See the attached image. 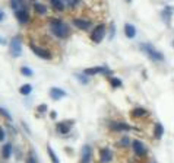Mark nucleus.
<instances>
[{"label":"nucleus","mask_w":174,"mask_h":163,"mask_svg":"<svg viewBox=\"0 0 174 163\" xmlns=\"http://www.w3.org/2000/svg\"><path fill=\"white\" fill-rule=\"evenodd\" d=\"M51 4H53V8L56 9V10H59V12H62L64 9V4H63V0H50Z\"/></svg>","instance_id":"18"},{"label":"nucleus","mask_w":174,"mask_h":163,"mask_svg":"<svg viewBox=\"0 0 174 163\" xmlns=\"http://www.w3.org/2000/svg\"><path fill=\"white\" fill-rule=\"evenodd\" d=\"M84 73H85V74H88V76H92V74H98V73L108 74L110 71H108V69H106V67H91V69H86Z\"/></svg>","instance_id":"9"},{"label":"nucleus","mask_w":174,"mask_h":163,"mask_svg":"<svg viewBox=\"0 0 174 163\" xmlns=\"http://www.w3.org/2000/svg\"><path fill=\"white\" fill-rule=\"evenodd\" d=\"M31 50L34 51L35 55H38L40 59H44V60H50L51 59V53L46 48H41V47L35 45V44H31Z\"/></svg>","instance_id":"6"},{"label":"nucleus","mask_w":174,"mask_h":163,"mask_svg":"<svg viewBox=\"0 0 174 163\" xmlns=\"http://www.w3.org/2000/svg\"><path fill=\"white\" fill-rule=\"evenodd\" d=\"M46 109H47V106L43 104L41 106H38V112H46Z\"/></svg>","instance_id":"30"},{"label":"nucleus","mask_w":174,"mask_h":163,"mask_svg":"<svg viewBox=\"0 0 174 163\" xmlns=\"http://www.w3.org/2000/svg\"><path fill=\"white\" fill-rule=\"evenodd\" d=\"M16 18H18V21L21 22V23H28V21H30L28 12H26L24 8H21V9H18V10H16Z\"/></svg>","instance_id":"10"},{"label":"nucleus","mask_w":174,"mask_h":163,"mask_svg":"<svg viewBox=\"0 0 174 163\" xmlns=\"http://www.w3.org/2000/svg\"><path fill=\"white\" fill-rule=\"evenodd\" d=\"M140 50L144 51L145 54L148 55L152 61H162V60H164L162 53H160V51L155 50V48L152 47V44H148V42H146V44H142V45H140Z\"/></svg>","instance_id":"2"},{"label":"nucleus","mask_w":174,"mask_h":163,"mask_svg":"<svg viewBox=\"0 0 174 163\" xmlns=\"http://www.w3.org/2000/svg\"><path fill=\"white\" fill-rule=\"evenodd\" d=\"M151 163H157V162H151Z\"/></svg>","instance_id":"36"},{"label":"nucleus","mask_w":174,"mask_h":163,"mask_svg":"<svg viewBox=\"0 0 174 163\" xmlns=\"http://www.w3.org/2000/svg\"><path fill=\"white\" fill-rule=\"evenodd\" d=\"M162 134H164V127H162L161 124H157V125H155V137L161 138Z\"/></svg>","instance_id":"23"},{"label":"nucleus","mask_w":174,"mask_h":163,"mask_svg":"<svg viewBox=\"0 0 174 163\" xmlns=\"http://www.w3.org/2000/svg\"><path fill=\"white\" fill-rule=\"evenodd\" d=\"M2 42H3V39H0V44H2Z\"/></svg>","instance_id":"35"},{"label":"nucleus","mask_w":174,"mask_h":163,"mask_svg":"<svg viewBox=\"0 0 174 163\" xmlns=\"http://www.w3.org/2000/svg\"><path fill=\"white\" fill-rule=\"evenodd\" d=\"M26 163H37V159H35L34 153H30V156H28V162Z\"/></svg>","instance_id":"29"},{"label":"nucleus","mask_w":174,"mask_h":163,"mask_svg":"<svg viewBox=\"0 0 174 163\" xmlns=\"http://www.w3.org/2000/svg\"><path fill=\"white\" fill-rule=\"evenodd\" d=\"M124 35L128 38H135V35H136L135 26L130 25V23H126V25H124Z\"/></svg>","instance_id":"16"},{"label":"nucleus","mask_w":174,"mask_h":163,"mask_svg":"<svg viewBox=\"0 0 174 163\" xmlns=\"http://www.w3.org/2000/svg\"><path fill=\"white\" fill-rule=\"evenodd\" d=\"M130 115L132 118H136V120H140V118H145L148 115V111L144 108H135L130 111Z\"/></svg>","instance_id":"11"},{"label":"nucleus","mask_w":174,"mask_h":163,"mask_svg":"<svg viewBox=\"0 0 174 163\" xmlns=\"http://www.w3.org/2000/svg\"><path fill=\"white\" fill-rule=\"evenodd\" d=\"M70 124L72 122H59L57 124V131H59L60 134H68L69 131H70Z\"/></svg>","instance_id":"15"},{"label":"nucleus","mask_w":174,"mask_h":163,"mask_svg":"<svg viewBox=\"0 0 174 163\" xmlns=\"http://www.w3.org/2000/svg\"><path fill=\"white\" fill-rule=\"evenodd\" d=\"M171 10H173L171 8H166V9H164V12H162V18H164V21H166V22L170 21L171 15H173V12H171Z\"/></svg>","instance_id":"22"},{"label":"nucleus","mask_w":174,"mask_h":163,"mask_svg":"<svg viewBox=\"0 0 174 163\" xmlns=\"http://www.w3.org/2000/svg\"><path fill=\"white\" fill-rule=\"evenodd\" d=\"M50 96L53 98V99H62V98H64L66 96V92L64 90H62V89H59V88H51L50 89Z\"/></svg>","instance_id":"13"},{"label":"nucleus","mask_w":174,"mask_h":163,"mask_svg":"<svg viewBox=\"0 0 174 163\" xmlns=\"http://www.w3.org/2000/svg\"><path fill=\"white\" fill-rule=\"evenodd\" d=\"M9 50H10V54L13 57H19L22 53V44H21V38L19 37H15L12 38V41H10V47H9Z\"/></svg>","instance_id":"4"},{"label":"nucleus","mask_w":174,"mask_h":163,"mask_svg":"<svg viewBox=\"0 0 174 163\" xmlns=\"http://www.w3.org/2000/svg\"><path fill=\"white\" fill-rule=\"evenodd\" d=\"M73 23H75V26H76V28H79V29H82V31H86V29H89V28H91V21L79 19V18L73 19Z\"/></svg>","instance_id":"8"},{"label":"nucleus","mask_w":174,"mask_h":163,"mask_svg":"<svg viewBox=\"0 0 174 163\" xmlns=\"http://www.w3.org/2000/svg\"><path fill=\"white\" fill-rule=\"evenodd\" d=\"M21 73L24 76H32V70H31V69H28V67H22Z\"/></svg>","instance_id":"26"},{"label":"nucleus","mask_w":174,"mask_h":163,"mask_svg":"<svg viewBox=\"0 0 174 163\" xmlns=\"http://www.w3.org/2000/svg\"><path fill=\"white\" fill-rule=\"evenodd\" d=\"M0 21H2V13H0Z\"/></svg>","instance_id":"34"},{"label":"nucleus","mask_w":174,"mask_h":163,"mask_svg":"<svg viewBox=\"0 0 174 163\" xmlns=\"http://www.w3.org/2000/svg\"><path fill=\"white\" fill-rule=\"evenodd\" d=\"M111 159H113V153L110 149H102L100 151V162L101 163H110Z\"/></svg>","instance_id":"7"},{"label":"nucleus","mask_w":174,"mask_h":163,"mask_svg":"<svg viewBox=\"0 0 174 163\" xmlns=\"http://www.w3.org/2000/svg\"><path fill=\"white\" fill-rule=\"evenodd\" d=\"M12 8L15 9V10L21 9V0H12Z\"/></svg>","instance_id":"27"},{"label":"nucleus","mask_w":174,"mask_h":163,"mask_svg":"<svg viewBox=\"0 0 174 163\" xmlns=\"http://www.w3.org/2000/svg\"><path fill=\"white\" fill-rule=\"evenodd\" d=\"M34 10L38 13V15H44V13L47 12V8L41 3H34Z\"/></svg>","instance_id":"19"},{"label":"nucleus","mask_w":174,"mask_h":163,"mask_svg":"<svg viewBox=\"0 0 174 163\" xmlns=\"http://www.w3.org/2000/svg\"><path fill=\"white\" fill-rule=\"evenodd\" d=\"M0 114H2V115H3L6 120H10V118H12V117H10V114H9L6 109H3V108H0Z\"/></svg>","instance_id":"28"},{"label":"nucleus","mask_w":174,"mask_h":163,"mask_svg":"<svg viewBox=\"0 0 174 163\" xmlns=\"http://www.w3.org/2000/svg\"><path fill=\"white\" fill-rule=\"evenodd\" d=\"M10 151H12V144H10V143H6L4 147L2 149V156H3L4 159H8L9 156H10Z\"/></svg>","instance_id":"17"},{"label":"nucleus","mask_w":174,"mask_h":163,"mask_svg":"<svg viewBox=\"0 0 174 163\" xmlns=\"http://www.w3.org/2000/svg\"><path fill=\"white\" fill-rule=\"evenodd\" d=\"M76 3H79V0H69V4H70V6H75Z\"/></svg>","instance_id":"32"},{"label":"nucleus","mask_w":174,"mask_h":163,"mask_svg":"<svg viewBox=\"0 0 174 163\" xmlns=\"http://www.w3.org/2000/svg\"><path fill=\"white\" fill-rule=\"evenodd\" d=\"M91 160V147L89 146H84L82 147V156H81V163H89Z\"/></svg>","instance_id":"12"},{"label":"nucleus","mask_w":174,"mask_h":163,"mask_svg":"<svg viewBox=\"0 0 174 163\" xmlns=\"http://www.w3.org/2000/svg\"><path fill=\"white\" fill-rule=\"evenodd\" d=\"M130 138H128V137H123V138H120V141H119V146H122V147H126V146H129L130 144V141H129Z\"/></svg>","instance_id":"25"},{"label":"nucleus","mask_w":174,"mask_h":163,"mask_svg":"<svg viewBox=\"0 0 174 163\" xmlns=\"http://www.w3.org/2000/svg\"><path fill=\"white\" fill-rule=\"evenodd\" d=\"M47 151H48V156L51 157L53 163H59V157L56 156V153H54V150L51 149V146H47Z\"/></svg>","instance_id":"20"},{"label":"nucleus","mask_w":174,"mask_h":163,"mask_svg":"<svg viewBox=\"0 0 174 163\" xmlns=\"http://www.w3.org/2000/svg\"><path fill=\"white\" fill-rule=\"evenodd\" d=\"M124 2H128V3H130V2H132V0H124Z\"/></svg>","instance_id":"33"},{"label":"nucleus","mask_w":174,"mask_h":163,"mask_svg":"<svg viewBox=\"0 0 174 163\" xmlns=\"http://www.w3.org/2000/svg\"><path fill=\"white\" fill-rule=\"evenodd\" d=\"M110 83L113 88H120L122 86V80L117 79V77H110Z\"/></svg>","instance_id":"24"},{"label":"nucleus","mask_w":174,"mask_h":163,"mask_svg":"<svg viewBox=\"0 0 174 163\" xmlns=\"http://www.w3.org/2000/svg\"><path fill=\"white\" fill-rule=\"evenodd\" d=\"M104 35H106V26L101 23V25H98L97 28L92 31V33H91V39H92L95 44H100V42L102 41Z\"/></svg>","instance_id":"5"},{"label":"nucleus","mask_w":174,"mask_h":163,"mask_svg":"<svg viewBox=\"0 0 174 163\" xmlns=\"http://www.w3.org/2000/svg\"><path fill=\"white\" fill-rule=\"evenodd\" d=\"M173 45H174V41H173Z\"/></svg>","instance_id":"37"},{"label":"nucleus","mask_w":174,"mask_h":163,"mask_svg":"<svg viewBox=\"0 0 174 163\" xmlns=\"http://www.w3.org/2000/svg\"><path fill=\"white\" fill-rule=\"evenodd\" d=\"M31 90H32V86H31V84H24V86H21V89H19L21 95H30Z\"/></svg>","instance_id":"21"},{"label":"nucleus","mask_w":174,"mask_h":163,"mask_svg":"<svg viewBox=\"0 0 174 163\" xmlns=\"http://www.w3.org/2000/svg\"><path fill=\"white\" fill-rule=\"evenodd\" d=\"M132 149H133V153L136 156H139V157H144L148 153V149L145 147V144L140 140H133L132 141Z\"/></svg>","instance_id":"3"},{"label":"nucleus","mask_w":174,"mask_h":163,"mask_svg":"<svg viewBox=\"0 0 174 163\" xmlns=\"http://www.w3.org/2000/svg\"><path fill=\"white\" fill-rule=\"evenodd\" d=\"M50 26H51V32L54 33L56 37L59 38H66L69 35V28L66 23H63L59 19H50Z\"/></svg>","instance_id":"1"},{"label":"nucleus","mask_w":174,"mask_h":163,"mask_svg":"<svg viewBox=\"0 0 174 163\" xmlns=\"http://www.w3.org/2000/svg\"><path fill=\"white\" fill-rule=\"evenodd\" d=\"M4 140V131L0 128V141H3Z\"/></svg>","instance_id":"31"},{"label":"nucleus","mask_w":174,"mask_h":163,"mask_svg":"<svg viewBox=\"0 0 174 163\" xmlns=\"http://www.w3.org/2000/svg\"><path fill=\"white\" fill-rule=\"evenodd\" d=\"M111 130H114V131H129V130H132V127L128 125V124H124V122H113V124H111Z\"/></svg>","instance_id":"14"}]
</instances>
